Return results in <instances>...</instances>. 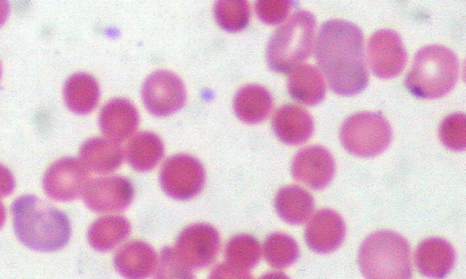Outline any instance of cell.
<instances>
[{
	"mask_svg": "<svg viewBox=\"0 0 466 279\" xmlns=\"http://www.w3.org/2000/svg\"><path fill=\"white\" fill-rule=\"evenodd\" d=\"M260 256L259 243L255 237L246 234L233 236L225 248L226 263L246 273H249L257 265Z\"/></svg>",
	"mask_w": 466,
	"mask_h": 279,
	"instance_id": "26",
	"label": "cell"
},
{
	"mask_svg": "<svg viewBox=\"0 0 466 279\" xmlns=\"http://www.w3.org/2000/svg\"><path fill=\"white\" fill-rule=\"evenodd\" d=\"M133 196L131 182L118 175L90 180L83 194L86 205L96 213L121 212L131 204Z\"/></svg>",
	"mask_w": 466,
	"mask_h": 279,
	"instance_id": "12",
	"label": "cell"
},
{
	"mask_svg": "<svg viewBox=\"0 0 466 279\" xmlns=\"http://www.w3.org/2000/svg\"><path fill=\"white\" fill-rule=\"evenodd\" d=\"M5 221V209L3 204L0 202V229L4 225Z\"/></svg>",
	"mask_w": 466,
	"mask_h": 279,
	"instance_id": "35",
	"label": "cell"
},
{
	"mask_svg": "<svg viewBox=\"0 0 466 279\" xmlns=\"http://www.w3.org/2000/svg\"><path fill=\"white\" fill-rule=\"evenodd\" d=\"M130 231V224L125 217L107 215L98 218L90 225L87 239L94 249L106 252L123 242Z\"/></svg>",
	"mask_w": 466,
	"mask_h": 279,
	"instance_id": "25",
	"label": "cell"
},
{
	"mask_svg": "<svg viewBox=\"0 0 466 279\" xmlns=\"http://www.w3.org/2000/svg\"><path fill=\"white\" fill-rule=\"evenodd\" d=\"M210 278H249L250 273L240 271L228 264H223L216 266L211 274Z\"/></svg>",
	"mask_w": 466,
	"mask_h": 279,
	"instance_id": "32",
	"label": "cell"
},
{
	"mask_svg": "<svg viewBox=\"0 0 466 279\" xmlns=\"http://www.w3.org/2000/svg\"><path fill=\"white\" fill-rule=\"evenodd\" d=\"M219 246L217 229L208 224H194L180 233L175 250L187 266L199 269L215 261Z\"/></svg>",
	"mask_w": 466,
	"mask_h": 279,
	"instance_id": "9",
	"label": "cell"
},
{
	"mask_svg": "<svg viewBox=\"0 0 466 279\" xmlns=\"http://www.w3.org/2000/svg\"><path fill=\"white\" fill-rule=\"evenodd\" d=\"M157 278H192V269L177 254L175 248L165 247L161 250L159 261L155 270Z\"/></svg>",
	"mask_w": 466,
	"mask_h": 279,
	"instance_id": "30",
	"label": "cell"
},
{
	"mask_svg": "<svg viewBox=\"0 0 466 279\" xmlns=\"http://www.w3.org/2000/svg\"><path fill=\"white\" fill-rule=\"evenodd\" d=\"M1 75H2V67H1V63H0V79H1Z\"/></svg>",
	"mask_w": 466,
	"mask_h": 279,
	"instance_id": "36",
	"label": "cell"
},
{
	"mask_svg": "<svg viewBox=\"0 0 466 279\" xmlns=\"http://www.w3.org/2000/svg\"><path fill=\"white\" fill-rule=\"evenodd\" d=\"M216 15L221 26L227 30H239L248 24L249 10L247 0H218Z\"/></svg>",
	"mask_w": 466,
	"mask_h": 279,
	"instance_id": "28",
	"label": "cell"
},
{
	"mask_svg": "<svg viewBox=\"0 0 466 279\" xmlns=\"http://www.w3.org/2000/svg\"><path fill=\"white\" fill-rule=\"evenodd\" d=\"M15 189V179L12 173L0 164V197L10 194Z\"/></svg>",
	"mask_w": 466,
	"mask_h": 279,
	"instance_id": "33",
	"label": "cell"
},
{
	"mask_svg": "<svg viewBox=\"0 0 466 279\" xmlns=\"http://www.w3.org/2000/svg\"><path fill=\"white\" fill-rule=\"evenodd\" d=\"M90 182L88 169L73 157H65L54 162L43 178L45 193L60 202L72 201L82 195Z\"/></svg>",
	"mask_w": 466,
	"mask_h": 279,
	"instance_id": "8",
	"label": "cell"
},
{
	"mask_svg": "<svg viewBox=\"0 0 466 279\" xmlns=\"http://www.w3.org/2000/svg\"><path fill=\"white\" fill-rule=\"evenodd\" d=\"M12 214L15 233L28 248L54 252L70 239L71 225L66 214L35 195L16 198Z\"/></svg>",
	"mask_w": 466,
	"mask_h": 279,
	"instance_id": "2",
	"label": "cell"
},
{
	"mask_svg": "<svg viewBox=\"0 0 466 279\" xmlns=\"http://www.w3.org/2000/svg\"><path fill=\"white\" fill-rule=\"evenodd\" d=\"M316 28L315 16L305 10L293 14L278 28L267 47V61L271 70L288 74L311 54Z\"/></svg>",
	"mask_w": 466,
	"mask_h": 279,
	"instance_id": "5",
	"label": "cell"
},
{
	"mask_svg": "<svg viewBox=\"0 0 466 279\" xmlns=\"http://www.w3.org/2000/svg\"><path fill=\"white\" fill-rule=\"evenodd\" d=\"M272 128L282 143L299 145L307 142L312 135L314 122L304 108L296 105H285L275 112Z\"/></svg>",
	"mask_w": 466,
	"mask_h": 279,
	"instance_id": "16",
	"label": "cell"
},
{
	"mask_svg": "<svg viewBox=\"0 0 466 279\" xmlns=\"http://www.w3.org/2000/svg\"><path fill=\"white\" fill-rule=\"evenodd\" d=\"M79 157L88 170L107 174L121 165L124 152L116 141L93 137L83 143L79 150Z\"/></svg>",
	"mask_w": 466,
	"mask_h": 279,
	"instance_id": "19",
	"label": "cell"
},
{
	"mask_svg": "<svg viewBox=\"0 0 466 279\" xmlns=\"http://www.w3.org/2000/svg\"><path fill=\"white\" fill-rule=\"evenodd\" d=\"M368 61L372 73L380 78L399 75L407 63V53L399 34L390 29L375 32L368 42Z\"/></svg>",
	"mask_w": 466,
	"mask_h": 279,
	"instance_id": "11",
	"label": "cell"
},
{
	"mask_svg": "<svg viewBox=\"0 0 466 279\" xmlns=\"http://www.w3.org/2000/svg\"><path fill=\"white\" fill-rule=\"evenodd\" d=\"M358 263L365 278L411 277L410 244L404 237L391 231L382 230L370 234L360 245Z\"/></svg>",
	"mask_w": 466,
	"mask_h": 279,
	"instance_id": "4",
	"label": "cell"
},
{
	"mask_svg": "<svg viewBox=\"0 0 466 279\" xmlns=\"http://www.w3.org/2000/svg\"><path fill=\"white\" fill-rule=\"evenodd\" d=\"M146 108L153 115L163 117L181 109L186 102V91L181 80L170 72L152 74L142 88Z\"/></svg>",
	"mask_w": 466,
	"mask_h": 279,
	"instance_id": "10",
	"label": "cell"
},
{
	"mask_svg": "<svg viewBox=\"0 0 466 279\" xmlns=\"http://www.w3.org/2000/svg\"><path fill=\"white\" fill-rule=\"evenodd\" d=\"M273 100L269 92L263 86L248 85L236 95L234 110L237 116L247 124L264 121L271 112Z\"/></svg>",
	"mask_w": 466,
	"mask_h": 279,
	"instance_id": "21",
	"label": "cell"
},
{
	"mask_svg": "<svg viewBox=\"0 0 466 279\" xmlns=\"http://www.w3.org/2000/svg\"><path fill=\"white\" fill-rule=\"evenodd\" d=\"M63 95L70 111L77 115H86L97 105L99 86L93 76L86 73H76L66 80Z\"/></svg>",
	"mask_w": 466,
	"mask_h": 279,
	"instance_id": "23",
	"label": "cell"
},
{
	"mask_svg": "<svg viewBox=\"0 0 466 279\" xmlns=\"http://www.w3.org/2000/svg\"><path fill=\"white\" fill-rule=\"evenodd\" d=\"M10 12L8 0H0V27L5 23Z\"/></svg>",
	"mask_w": 466,
	"mask_h": 279,
	"instance_id": "34",
	"label": "cell"
},
{
	"mask_svg": "<svg viewBox=\"0 0 466 279\" xmlns=\"http://www.w3.org/2000/svg\"><path fill=\"white\" fill-rule=\"evenodd\" d=\"M295 180L314 190L325 188L335 174V162L331 154L323 146L310 145L299 150L291 164Z\"/></svg>",
	"mask_w": 466,
	"mask_h": 279,
	"instance_id": "13",
	"label": "cell"
},
{
	"mask_svg": "<svg viewBox=\"0 0 466 279\" xmlns=\"http://www.w3.org/2000/svg\"><path fill=\"white\" fill-rule=\"evenodd\" d=\"M263 254L269 265L280 269L297 261L299 249L291 236L284 233H273L264 242Z\"/></svg>",
	"mask_w": 466,
	"mask_h": 279,
	"instance_id": "27",
	"label": "cell"
},
{
	"mask_svg": "<svg viewBox=\"0 0 466 279\" xmlns=\"http://www.w3.org/2000/svg\"><path fill=\"white\" fill-rule=\"evenodd\" d=\"M441 143L453 151H463L466 147V118L462 113H455L444 118L440 125Z\"/></svg>",
	"mask_w": 466,
	"mask_h": 279,
	"instance_id": "29",
	"label": "cell"
},
{
	"mask_svg": "<svg viewBox=\"0 0 466 279\" xmlns=\"http://www.w3.org/2000/svg\"><path fill=\"white\" fill-rule=\"evenodd\" d=\"M315 57L337 95H355L368 85L364 38L356 25L341 19L323 23L318 33Z\"/></svg>",
	"mask_w": 466,
	"mask_h": 279,
	"instance_id": "1",
	"label": "cell"
},
{
	"mask_svg": "<svg viewBox=\"0 0 466 279\" xmlns=\"http://www.w3.org/2000/svg\"><path fill=\"white\" fill-rule=\"evenodd\" d=\"M346 234L342 217L333 210L321 209L309 222L305 230L308 246L319 254H329L338 249Z\"/></svg>",
	"mask_w": 466,
	"mask_h": 279,
	"instance_id": "14",
	"label": "cell"
},
{
	"mask_svg": "<svg viewBox=\"0 0 466 279\" xmlns=\"http://www.w3.org/2000/svg\"><path fill=\"white\" fill-rule=\"evenodd\" d=\"M391 128L386 118L376 112H360L342 124L339 137L344 148L360 157L381 154L391 141Z\"/></svg>",
	"mask_w": 466,
	"mask_h": 279,
	"instance_id": "6",
	"label": "cell"
},
{
	"mask_svg": "<svg viewBox=\"0 0 466 279\" xmlns=\"http://www.w3.org/2000/svg\"><path fill=\"white\" fill-rule=\"evenodd\" d=\"M275 208L279 217L290 224H301L314 210V199L298 185L282 187L275 197Z\"/></svg>",
	"mask_w": 466,
	"mask_h": 279,
	"instance_id": "22",
	"label": "cell"
},
{
	"mask_svg": "<svg viewBox=\"0 0 466 279\" xmlns=\"http://www.w3.org/2000/svg\"><path fill=\"white\" fill-rule=\"evenodd\" d=\"M157 255L151 245L143 241H131L115 254L114 265L126 278H146L155 273Z\"/></svg>",
	"mask_w": 466,
	"mask_h": 279,
	"instance_id": "18",
	"label": "cell"
},
{
	"mask_svg": "<svg viewBox=\"0 0 466 279\" xmlns=\"http://www.w3.org/2000/svg\"><path fill=\"white\" fill-rule=\"evenodd\" d=\"M292 7V0H257L256 12L259 19L268 25L284 22Z\"/></svg>",
	"mask_w": 466,
	"mask_h": 279,
	"instance_id": "31",
	"label": "cell"
},
{
	"mask_svg": "<svg viewBox=\"0 0 466 279\" xmlns=\"http://www.w3.org/2000/svg\"><path fill=\"white\" fill-rule=\"evenodd\" d=\"M414 258L421 274L430 278H443L454 264L455 251L444 239L428 238L418 245Z\"/></svg>",
	"mask_w": 466,
	"mask_h": 279,
	"instance_id": "17",
	"label": "cell"
},
{
	"mask_svg": "<svg viewBox=\"0 0 466 279\" xmlns=\"http://www.w3.org/2000/svg\"><path fill=\"white\" fill-rule=\"evenodd\" d=\"M459 61L442 45H427L414 56L405 78V86L415 96L435 99L447 95L456 85Z\"/></svg>",
	"mask_w": 466,
	"mask_h": 279,
	"instance_id": "3",
	"label": "cell"
},
{
	"mask_svg": "<svg viewBox=\"0 0 466 279\" xmlns=\"http://www.w3.org/2000/svg\"><path fill=\"white\" fill-rule=\"evenodd\" d=\"M163 191L177 200L190 199L200 193L205 184V170L195 157L179 154L163 164L160 175Z\"/></svg>",
	"mask_w": 466,
	"mask_h": 279,
	"instance_id": "7",
	"label": "cell"
},
{
	"mask_svg": "<svg viewBox=\"0 0 466 279\" xmlns=\"http://www.w3.org/2000/svg\"><path fill=\"white\" fill-rule=\"evenodd\" d=\"M164 155V144L154 133L135 135L126 147V156L137 171H149L157 166Z\"/></svg>",
	"mask_w": 466,
	"mask_h": 279,
	"instance_id": "24",
	"label": "cell"
},
{
	"mask_svg": "<svg viewBox=\"0 0 466 279\" xmlns=\"http://www.w3.org/2000/svg\"><path fill=\"white\" fill-rule=\"evenodd\" d=\"M289 95L306 105H316L326 95V85L319 70L310 65H299L290 72L288 79Z\"/></svg>",
	"mask_w": 466,
	"mask_h": 279,
	"instance_id": "20",
	"label": "cell"
},
{
	"mask_svg": "<svg viewBox=\"0 0 466 279\" xmlns=\"http://www.w3.org/2000/svg\"><path fill=\"white\" fill-rule=\"evenodd\" d=\"M98 124L106 138L119 143L135 133L139 124V115L131 102L124 98H116L103 106Z\"/></svg>",
	"mask_w": 466,
	"mask_h": 279,
	"instance_id": "15",
	"label": "cell"
}]
</instances>
